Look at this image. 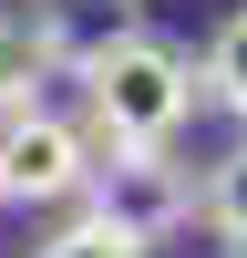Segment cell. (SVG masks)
<instances>
[{
    "label": "cell",
    "instance_id": "obj_4",
    "mask_svg": "<svg viewBox=\"0 0 247 258\" xmlns=\"http://www.w3.org/2000/svg\"><path fill=\"white\" fill-rule=\"evenodd\" d=\"M196 217L216 227L226 248H247V145H226V155L206 165V186H196Z\"/></svg>",
    "mask_w": 247,
    "mask_h": 258
},
{
    "label": "cell",
    "instance_id": "obj_3",
    "mask_svg": "<svg viewBox=\"0 0 247 258\" xmlns=\"http://www.w3.org/2000/svg\"><path fill=\"white\" fill-rule=\"evenodd\" d=\"M93 186V145L62 114H21L0 124V207H62Z\"/></svg>",
    "mask_w": 247,
    "mask_h": 258
},
{
    "label": "cell",
    "instance_id": "obj_6",
    "mask_svg": "<svg viewBox=\"0 0 247 258\" xmlns=\"http://www.w3.org/2000/svg\"><path fill=\"white\" fill-rule=\"evenodd\" d=\"M31 258H134V248H124V238H103L93 217H62V227H52V238H41Z\"/></svg>",
    "mask_w": 247,
    "mask_h": 258
},
{
    "label": "cell",
    "instance_id": "obj_5",
    "mask_svg": "<svg viewBox=\"0 0 247 258\" xmlns=\"http://www.w3.org/2000/svg\"><path fill=\"white\" fill-rule=\"evenodd\" d=\"M196 93L247 124V11H226V31H216V52H206V83H196Z\"/></svg>",
    "mask_w": 247,
    "mask_h": 258
},
{
    "label": "cell",
    "instance_id": "obj_2",
    "mask_svg": "<svg viewBox=\"0 0 247 258\" xmlns=\"http://www.w3.org/2000/svg\"><path fill=\"white\" fill-rule=\"evenodd\" d=\"M82 197H93L82 217H93L103 238H124L134 258H144V248H165L185 217H196V186H185V165L165 155V145H124V155H103Z\"/></svg>",
    "mask_w": 247,
    "mask_h": 258
},
{
    "label": "cell",
    "instance_id": "obj_1",
    "mask_svg": "<svg viewBox=\"0 0 247 258\" xmlns=\"http://www.w3.org/2000/svg\"><path fill=\"white\" fill-rule=\"evenodd\" d=\"M82 103H93V135L103 155L124 145H175V124L196 114V62L155 31H113L82 52Z\"/></svg>",
    "mask_w": 247,
    "mask_h": 258
}]
</instances>
